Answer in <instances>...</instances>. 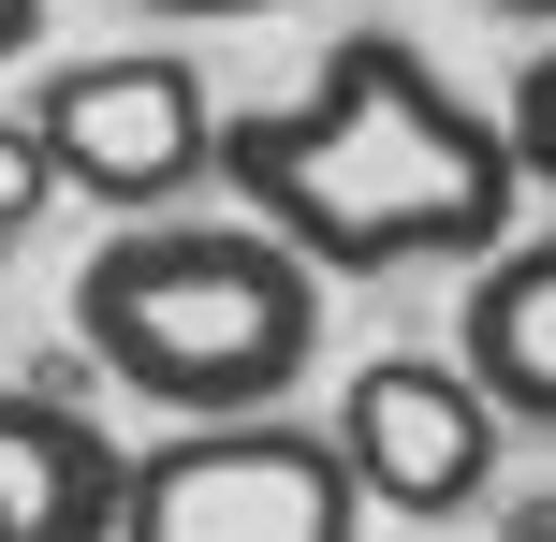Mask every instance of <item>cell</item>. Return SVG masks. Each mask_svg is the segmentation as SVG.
I'll return each instance as SVG.
<instances>
[{
	"instance_id": "11",
	"label": "cell",
	"mask_w": 556,
	"mask_h": 542,
	"mask_svg": "<svg viewBox=\"0 0 556 542\" xmlns=\"http://www.w3.org/2000/svg\"><path fill=\"white\" fill-rule=\"evenodd\" d=\"M29 29H45V0H0V59H29Z\"/></svg>"
},
{
	"instance_id": "9",
	"label": "cell",
	"mask_w": 556,
	"mask_h": 542,
	"mask_svg": "<svg viewBox=\"0 0 556 542\" xmlns=\"http://www.w3.org/2000/svg\"><path fill=\"white\" fill-rule=\"evenodd\" d=\"M498 117H513V147H528V191H556V45L513 74V103H498Z\"/></svg>"
},
{
	"instance_id": "14",
	"label": "cell",
	"mask_w": 556,
	"mask_h": 542,
	"mask_svg": "<svg viewBox=\"0 0 556 542\" xmlns=\"http://www.w3.org/2000/svg\"><path fill=\"white\" fill-rule=\"evenodd\" d=\"M0 250H15V235H0Z\"/></svg>"
},
{
	"instance_id": "12",
	"label": "cell",
	"mask_w": 556,
	"mask_h": 542,
	"mask_svg": "<svg viewBox=\"0 0 556 542\" xmlns=\"http://www.w3.org/2000/svg\"><path fill=\"white\" fill-rule=\"evenodd\" d=\"M513 542H556V484H542V499H513Z\"/></svg>"
},
{
	"instance_id": "7",
	"label": "cell",
	"mask_w": 556,
	"mask_h": 542,
	"mask_svg": "<svg viewBox=\"0 0 556 542\" xmlns=\"http://www.w3.org/2000/svg\"><path fill=\"white\" fill-rule=\"evenodd\" d=\"M454 352H469V381L513 411V426H542V440H556V235H513L498 264H469Z\"/></svg>"
},
{
	"instance_id": "4",
	"label": "cell",
	"mask_w": 556,
	"mask_h": 542,
	"mask_svg": "<svg viewBox=\"0 0 556 542\" xmlns=\"http://www.w3.org/2000/svg\"><path fill=\"white\" fill-rule=\"evenodd\" d=\"M29 117H45V147H59V191L103 205V220H176V205L220 176V147H235V117H220V88H205L191 45L59 59V74L29 88Z\"/></svg>"
},
{
	"instance_id": "6",
	"label": "cell",
	"mask_w": 556,
	"mask_h": 542,
	"mask_svg": "<svg viewBox=\"0 0 556 542\" xmlns=\"http://www.w3.org/2000/svg\"><path fill=\"white\" fill-rule=\"evenodd\" d=\"M132 528V455L88 426V396L0 381V542H117Z\"/></svg>"
},
{
	"instance_id": "2",
	"label": "cell",
	"mask_w": 556,
	"mask_h": 542,
	"mask_svg": "<svg viewBox=\"0 0 556 542\" xmlns=\"http://www.w3.org/2000/svg\"><path fill=\"white\" fill-rule=\"evenodd\" d=\"M74 338L103 352V381H132L176 426H220V411H278L323 352V264L293 235L235 220H117L74 264Z\"/></svg>"
},
{
	"instance_id": "8",
	"label": "cell",
	"mask_w": 556,
	"mask_h": 542,
	"mask_svg": "<svg viewBox=\"0 0 556 542\" xmlns=\"http://www.w3.org/2000/svg\"><path fill=\"white\" fill-rule=\"evenodd\" d=\"M59 205V147H45V117H0V235H29Z\"/></svg>"
},
{
	"instance_id": "10",
	"label": "cell",
	"mask_w": 556,
	"mask_h": 542,
	"mask_svg": "<svg viewBox=\"0 0 556 542\" xmlns=\"http://www.w3.org/2000/svg\"><path fill=\"white\" fill-rule=\"evenodd\" d=\"M132 15H162V29H220V15H278V0H132Z\"/></svg>"
},
{
	"instance_id": "13",
	"label": "cell",
	"mask_w": 556,
	"mask_h": 542,
	"mask_svg": "<svg viewBox=\"0 0 556 542\" xmlns=\"http://www.w3.org/2000/svg\"><path fill=\"white\" fill-rule=\"evenodd\" d=\"M483 15H556V0H483Z\"/></svg>"
},
{
	"instance_id": "3",
	"label": "cell",
	"mask_w": 556,
	"mask_h": 542,
	"mask_svg": "<svg viewBox=\"0 0 556 542\" xmlns=\"http://www.w3.org/2000/svg\"><path fill=\"white\" fill-rule=\"evenodd\" d=\"M366 469L337 426L293 411H220L132 455V528L117 542H366Z\"/></svg>"
},
{
	"instance_id": "5",
	"label": "cell",
	"mask_w": 556,
	"mask_h": 542,
	"mask_svg": "<svg viewBox=\"0 0 556 542\" xmlns=\"http://www.w3.org/2000/svg\"><path fill=\"white\" fill-rule=\"evenodd\" d=\"M337 440H352L366 499L381 514H469L483 484H498V440L513 411L469 381V352H366L352 381H337Z\"/></svg>"
},
{
	"instance_id": "1",
	"label": "cell",
	"mask_w": 556,
	"mask_h": 542,
	"mask_svg": "<svg viewBox=\"0 0 556 542\" xmlns=\"http://www.w3.org/2000/svg\"><path fill=\"white\" fill-rule=\"evenodd\" d=\"M220 191L264 235H293L323 279H395V264H498L528 205L513 117L454 103V74L410 29H337L293 103L235 117Z\"/></svg>"
}]
</instances>
